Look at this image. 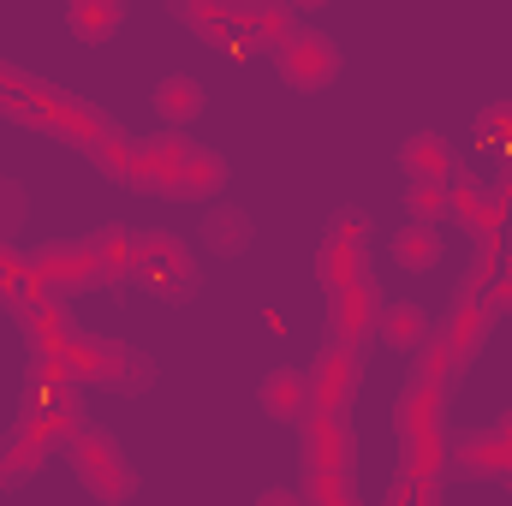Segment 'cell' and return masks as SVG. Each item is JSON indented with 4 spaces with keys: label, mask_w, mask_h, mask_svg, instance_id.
I'll use <instances>...</instances> for the list:
<instances>
[{
    "label": "cell",
    "mask_w": 512,
    "mask_h": 506,
    "mask_svg": "<svg viewBox=\"0 0 512 506\" xmlns=\"http://www.w3.org/2000/svg\"><path fill=\"white\" fill-rule=\"evenodd\" d=\"M352 387H358V358H352L346 346L322 352V364L310 370V405L328 411V417H340V405L352 399Z\"/></svg>",
    "instance_id": "obj_5"
},
{
    "label": "cell",
    "mask_w": 512,
    "mask_h": 506,
    "mask_svg": "<svg viewBox=\"0 0 512 506\" xmlns=\"http://www.w3.org/2000/svg\"><path fill=\"white\" fill-rule=\"evenodd\" d=\"M280 72H286V84L322 90V84L340 72V48H334L328 36H316V30H292V36L280 42Z\"/></svg>",
    "instance_id": "obj_4"
},
{
    "label": "cell",
    "mask_w": 512,
    "mask_h": 506,
    "mask_svg": "<svg viewBox=\"0 0 512 506\" xmlns=\"http://www.w3.org/2000/svg\"><path fill=\"white\" fill-rule=\"evenodd\" d=\"M483 137H489V149H495V143L512 149V114H483Z\"/></svg>",
    "instance_id": "obj_18"
},
{
    "label": "cell",
    "mask_w": 512,
    "mask_h": 506,
    "mask_svg": "<svg viewBox=\"0 0 512 506\" xmlns=\"http://www.w3.org/2000/svg\"><path fill=\"white\" fill-rule=\"evenodd\" d=\"M399 167H405L411 185H447V179H453V155H447V143L429 137V131H417L411 143H399Z\"/></svg>",
    "instance_id": "obj_6"
},
{
    "label": "cell",
    "mask_w": 512,
    "mask_h": 506,
    "mask_svg": "<svg viewBox=\"0 0 512 506\" xmlns=\"http://www.w3.org/2000/svg\"><path fill=\"white\" fill-rule=\"evenodd\" d=\"M262 411L268 417H280V423H304L316 405H310V376H298V370H274V376L262 381Z\"/></svg>",
    "instance_id": "obj_8"
},
{
    "label": "cell",
    "mask_w": 512,
    "mask_h": 506,
    "mask_svg": "<svg viewBox=\"0 0 512 506\" xmlns=\"http://www.w3.org/2000/svg\"><path fill=\"white\" fill-rule=\"evenodd\" d=\"M245 30H256V36H268L274 48L292 36V12H280V6H245V12H233Z\"/></svg>",
    "instance_id": "obj_16"
},
{
    "label": "cell",
    "mask_w": 512,
    "mask_h": 506,
    "mask_svg": "<svg viewBox=\"0 0 512 506\" xmlns=\"http://www.w3.org/2000/svg\"><path fill=\"white\" fill-rule=\"evenodd\" d=\"M364 221H340L334 239H328V292H334V322L346 340L364 334L370 310H376V292H370V274H364Z\"/></svg>",
    "instance_id": "obj_1"
},
{
    "label": "cell",
    "mask_w": 512,
    "mask_h": 506,
    "mask_svg": "<svg viewBox=\"0 0 512 506\" xmlns=\"http://www.w3.org/2000/svg\"><path fill=\"white\" fill-rule=\"evenodd\" d=\"M48 441H54V423H48V417H30V423H24V429L6 441V453H0V483H18V477H30V471L42 465Z\"/></svg>",
    "instance_id": "obj_7"
},
{
    "label": "cell",
    "mask_w": 512,
    "mask_h": 506,
    "mask_svg": "<svg viewBox=\"0 0 512 506\" xmlns=\"http://www.w3.org/2000/svg\"><path fill=\"white\" fill-rule=\"evenodd\" d=\"M393 262L399 268H411V274H423V268H435L441 262V239H435V227H405L399 239H393Z\"/></svg>",
    "instance_id": "obj_13"
},
{
    "label": "cell",
    "mask_w": 512,
    "mask_h": 506,
    "mask_svg": "<svg viewBox=\"0 0 512 506\" xmlns=\"http://www.w3.org/2000/svg\"><path fill=\"white\" fill-rule=\"evenodd\" d=\"M501 441H507V447H512V417H507V423H501Z\"/></svg>",
    "instance_id": "obj_20"
},
{
    "label": "cell",
    "mask_w": 512,
    "mask_h": 506,
    "mask_svg": "<svg viewBox=\"0 0 512 506\" xmlns=\"http://www.w3.org/2000/svg\"><path fill=\"white\" fill-rule=\"evenodd\" d=\"M66 453H72V465H78V477L90 483L96 501H126L131 495V465H126V453L114 447V435L84 423V429L66 435Z\"/></svg>",
    "instance_id": "obj_2"
},
{
    "label": "cell",
    "mask_w": 512,
    "mask_h": 506,
    "mask_svg": "<svg viewBox=\"0 0 512 506\" xmlns=\"http://www.w3.org/2000/svg\"><path fill=\"white\" fill-rule=\"evenodd\" d=\"M131 280L149 286L155 298H185L191 292V262H185V251L167 233H137V268H131Z\"/></svg>",
    "instance_id": "obj_3"
},
{
    "label": "cell",
    "mask_w": 512,
    "mask_h": 506,
    "mask_svg": "<svg viewBox=\"0 0 512 506\" xmlns=\"http://www.w3.org/2000/svg\"><path fill=\"white\" fill-rule=\"evenodd\" d=\"M411 215H417V227H429L435 215H447V191L441 185H411Z\"/></svg>",
    "instance_id": "obj_17"
},
{
    "label": "cell",
    "mask_w": 512,
    "mask_h": 506,
    "mask_svg": "<svg viewBox=\"0 0 512 506\" xmlns=\"http://www.w3.org/2000/svg\"><path fill=\"white\" fill-rule=\"evenodd\" d=\"M376 328H382L387 346H417V340L429 334V316H423L417 304H387L382 316H376Z\"/></svg>",
    "instance_id": "obj_14"
},
{
    "label": "cell",
    "mask_w": 512,
    "mask_h": 506,
    "mask_svg": "<svg viewBox=\"0 0 512 506\" xmlns=\"http://www.w3.org/2000/svg\"><path fill=\"white\" fill-rule=\"evenodd\" d=\"M120 18H126L120 0H102V6H84V0H78V6H66V24H72L78 36H90V42L108 36V30H120Z\"/></svg>",
    "instance_id": "obj_15"
},
{
    "label": "cell",
    "mask_w": 512,
    "mask_h": 506,
    "mask_svg": "<svg viewBox=\"0 0 512 506\" xmlns=\"http://www.w3.org/2000/svg\"><path fill=\"white\" fill-rule=\"evenodd\" d=\"M155 108H161V120H173V126H185V120H197L203 114V90L191 84V78H161L155 84Z\"/></svg>",
    "instance_id": "obj_12"
},
{
    "label": "cell",
    "mask_w": 512,
    "mask_h": 506,
    "mask_svg": "<svg viewBox=\"0 0 512 506\" xmlns=\"http://www.w3.org/2000/svg\"><path fill=\"white\" fill-rule=\"evenodd\" d=\"M256 506H304V501H298L292 489H274V495H262V501H256Z\"/></svg>",
    "instance_id": "obj_19"
},
{
    "label": "cell",
    "mask_w": 512,
    "mask_h": 506,
    "mask_svg": "<svg viewBox=\"0 0 512 506\" xmlns=\"http://www.w3.org/2000/svg\"><path fill=\"white\" fill-rule=\"evenodd\" d=\"M203 245L221 251V256H239L251 245V221H245L239 209H209V215H203Z\"/></svg>",
    "instance_id": "obj_11"
},
{
    "label": "cell",
    "mask_w": 512,
    "mask_h": 506,
    "mask_svg": "<svg viewBox=\"0 0 512 506\" xmlns=\"http://www.w3.org/2000/svg\"><path fill=\"white\" fill-rule=\"evenodd\" d=\"M96 280H102V274H96V256H90V245L42 256V286H54V292H78V286H96Z\"/></svg>",
    "instance_id": "obj_9"
},
{
    "label": "cell",
    "mask_w": 512,
    "mask_h": 506,
    "mask_svg": "<svg viewBox=\"0 0 512 506\" xmlns=\"http://www.w3.org/2000/svg\"><path fill=\"white\" fill-rule=\"evenodd\" d=\"M90 256H96V274L102 280H131V268H137V233L108 227V233L90 239Z\"/></svg>",
    "instance_id": "obj_10"
}]
</instances>
